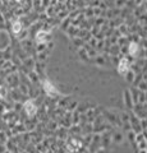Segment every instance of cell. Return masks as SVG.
<instances>
[{
  "label": "cell",
  "instance_id": "1",
  "mask_svg": "<svg viewBox=\"0 0 147 153\" xmlns=\"http://www.w3.org/2000/svg\"><path fill=\"white\" fill-rule=\"evenodd\" d=\"M42 87L44 89H45V92L48 93L49 96H58L59 95V91L56 89V88L54 87V84L51 83L50 81H48V79H45V81H42Z\"/></svg>",
  "mask_w": 147,
  "mask_h": 153
},
{
  "label": "cell",
  "instance_id": "2",
  "mask_svg": "<svg viewBox=\"0 0 147 153\" xmlns=\"http://www.w3.org/2000/svg\"><path fill=\"white\" fill-rule=\"evenodd\" d=\"M23 107H24V111L27 112L28 116H33V115L37 112V107H36V105L33 104V101H27V102H24Z\"/></svg>",
  "mask_w": 147,
  "mask_h": 153
},
{
  "label": "cell",
  "instance_id": "3",
  "mask_svg": "<svg viewBox=\"0 0 147 153\" xmlns=\"http://www.w3.org/2000/svg\"><path fill=\"white\" fill-rule=\"evenodd\" d=\"M128 69H129L128 60H127V59H122V60H120V63H119V65H118V72H119L120 74L124 75V74H127Z\"/></svg>",
  "mask_w": 147,
  "mask_h": 153
},
{
  "label": "cell",
  "instance_id": "4",
  "mask_svg": "<svg viewBox=\"0 0 147 153\" xmlns=\"http://www.w3.org/2000/svg\"><path fill=\"white\" fill-rule=\"evenodd\" d=\"M138 50H140V47H138V45L136 42H132L131 45H129V54L131 55H137Z\"/></svg>",
  "mask_w": 147,
  "mask_h": 153
},
{
  "label": "cell",
  "instance_id": "5",
  "mask_svg": "<svg viewBox=\"0 0 147 153\" xmlns=\"http://www.w3.org/2000/svg\"><path fill=\"white\" fill-rule=\"evenodd\" d=\"M12 29H13L14 33H19L20 29H22V23L18 22V20H16V22H13V26H12Z\"/></svg>",
  "mask_w": 147,
  "mask_h": 153
},
{
  "label": "cell",
  "instance_id": "6",
  "mask_svg": "<svg viewBox=\"0 0 147 153\" xmlns=\"http://www.w3.org/2000/svg\"><path fill=\"white\" fill-rule=\"evenodd\" d=\"M48 32H45V31H41L37 33V37H36V40L39 41V42H42V41H45L46 40V36H48Z\"/></svg>",
  "mask_w": 147,
  "mask_h": 153
},
{
  "label": "cell",
  "instance_id": "7",
  "mask_svg": "<svg viewBox=\"0 0 147 153\" xmlns=\"http://www.w3.org/2000/svg\"><path fill=\"white\" fill-rule=\"evenodd\" d=\"M4 96H5V88L4 87H0V98H3Z\"/></svg>",
  "mask_w": 147,
  "mask_h": 153
},
{
  "label": "cell",
  "instance_id": "8",
  "mask_svg": "<svg viewBox=\"0 0 147 153\" xmlns=\"http://www.w3.org/2000/svg\"><path fill=\"white\" fill-rule=\"evenodd\" d=\"M16 1H18V3H23L24 0H16Z\"/></svg>",
  "mask_w": 147,
  "mask_h": 153
}]
</instances>
